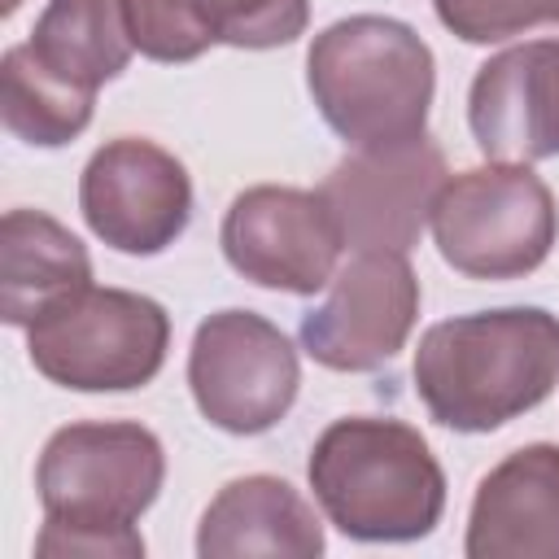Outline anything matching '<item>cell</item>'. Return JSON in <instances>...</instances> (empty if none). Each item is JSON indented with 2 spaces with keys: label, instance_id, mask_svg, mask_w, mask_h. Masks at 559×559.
<instances>
[{
  "label": "cell",
  "instance_id": "cell-1",
  "mask_svg": "<svg viewBox=\"0 0 559 559\" xmlns=\"http://www.w3.org/2000/svg\"><path fill=\"white\" fill-rule=\"evenodd\" d=\"M166 480L162 441L131 419H87L57 428L35 463L44 528L35 555L140 559L135 520L157 502Z\"/></svg>",
  "mask_w": 559,
  "mask_h": 559
},
{
  "label": "cell",
  "instance_id": "cell-2",
  "mask_svg": "<svg viewBox=\"0 0 559 559\" xmlns=\"http://www.w3.org/2000/svg\"><path fill=\"white\" fill-rule=\"evenodd\" d=\"M415 397L450 432H493L559 384V314L542 306L472 310L419 336Z\"/></svg>",
  "mask_w": 559,
  "mask_h": 559
},
{
  "label": "cell",
  "instance_id": "cell-3",
  "mask_svg": "<svg viewBox=\"0 0 559 559\" xmlns=\"http://www.w3.org/2000/svg\"><path fill=\"white\" fill-rule=\"evenodd\" d=\"M306 87L349 148H402L428 135L437 61L415 26L384 13H354L314 35Z\"/></svg>",
  "mask_w": 559,
  "mask_h": 559
},
{
  "label": "cell",
  "instance_id": "cell-4",
  "mask_svg": "<svg viewBox=\"0 0 559 559\" xmlns=\"http://www.w3.org/2000/svg\"><path fill=\"white\" fill-rule=\"evenodd\" d=\"M328 524L354 542H419L441 524L445 472L419 428L380 415L328 424L306 463Z\"/></svg>",
  "mask_w": 559,
  "mask_h": 559
},
{
  "label": "cell",
  "instance_id": "cell-5",
  "mask_svg": "<svg viewBox=\"0 0 559 559\" xmlns=\"http://www.w3.org/2000/svg\"><path fill=\"white\" fill-rule=\"evenodd\" d=\"M170 349V314L131 288H79L26 328L31 367L74 393L144 389Z\"/></svg>",
  "mask_w": 559,
  "mask_h": 559
},
{
  "label": "cell",
  "instance_id": "cell-6",
  "mask_svg": "<svg viewBox=\"0 0 559 559\" xmlns=\"http://www.w3.org/2000/svg\"><path fill=\"white\" fill-rule=\"evenodd\" d=\"M428 227L441 262L459 275L524 280L550 258L559 240V210L533 166L485 162L441 183Z\"/></svg>",
  "mask_w": 559,
  "mask_h": 559
},
{
  "label": "cell",
  "instance_id": "cell-7",
  "mask_svg": "<svg viewBox=\"0 0 559 559\" xmlns=\"http://www.w3.org/2000/svg\"><path fill=\"white\" fill-rule=\"evenodd\" d=\"M188 389L205 424L231 437H258L293 411L301 362L293 341L258 310H218L197 323Z\"/></svg>",
  "mask_w": 559,
  "mask_h": 559
},
{
  "label": "cell",
  "instance_id": "cell-8",
  "mask_svg": "<svg viewBox=\"0 0 559 559\" xmlns=\"http://www.w3.org/2000/svg\"><path fill=\"white\" fill-rule=\"evenodd\" d=\"M223 258L258 288L314 297L332 284L345 236L323 192L258 183L231 197L218 227Z\"/></svg>",
  "mask_w": 559,
  "mask_h": 559
},
{
  "label": "cell",
  "instance_id": "cell-9",
  "mask_svg": "<svg viewBox=\"0 0 559 559\" xmlns=\"http://www.w3.org/2000/svg\"><path fill=\"white\" fill-rule=\"evenodd\" d=\"M79 210L96 240L127 258L170 249L192 218V179L175 153L144 135L105 140L79 179Z\"/></svg>",
  "mask_w": 559,
  "mask_h": 559
},
{
  "label": "cell",
  "instance_id": "cell-10",
  "mask_svg": "<svg viewBox=\"0 0 559 559\" xmlns=\"http://www.w3.org/2000/svg\"><path fill=\"white\" fill-rule=\"evenodd\" d=\"M419 297L406 253H354L336 266L328 297L301 314V349L328 371H380L411 341Z\"/></svg>",
  "mask_w": 559,
  "mask_h": 559
},
{
  "label": "cell",
  "instance_id": "cell-11",
  "mask_svg": "<svg viewBox=\"0 0 559 559\" xmlns=\"http://www.w3.org/2000/svg\"><path fill=\"white\" fill-rule=\"evenodd\" d=\"M445 179V153L424 135L402 148H354L332 166L319 192L341 223L345 249L406 253L419 245Z\"/></svg>",
  "mask_w": 559,
  "mask_h": 559
},
{
  "label": "cell",
  "instance_id": "cell-12",
  "mask_svg": "<svg viewBox=\"0 0 559 559\" xmlns=\"http://www.w3.org/2000/svg\"><path fill=\"white\" fill-rule=\"evenodd\" d=\"M467 127L489 162L559 157V39H528L489 57L467 92Z\"/></svg>",
  "mask_w": 559,
  "mask_h": 559
},
{
  "label": "cell",
  "instance_id": "cell-13",
  "mask_svg": "<svg viewBox=\"0 0 559 559\" xmlns=\"http://www.w3.org/2000/svg\"><path fill=\"white\" fill-rule=\"evenodd\" d=\"M463 555L559 559V445H520L480 476Z\"/></svg>",
  "mask_w": 559,
  "mask_h": 559
},
{
  "label": "cell",
  "instance_id": "cell-14",
  "mask_svg": "<svg viewBox=\"0 0 559 559\" xmlns=\"http://www.w3.org/2000/svg\"><path fill=\"white\" fill-rule=\"evenodd\" d=\"M135 48L148 61H197L205 48H284L310 26V0H131Z\"/></svg>",
  "mask_w": 559,
  "mask_h": 559
},
{
  "label": "cell",
  "instance_id": "cell-15",
  "mask_svg": "<svg viewBox=\"0 0 559 559\" xmlns=\"http://www.w3.org/2000/svg\"><path fill=\"white\" fill-rule=\"evenodd\" d=\"M323 524L314 507L280 476H240L227 480L201 524L197 555L201 559H236V555H280V559H314L323 555Z\"/></svg>",
  "mask_w": 559,
  "mask_h": 559
},
{
  "label": "cell",
  "instance_id": "cell-16",
  "mask_svg": "<svg viewBox=\"0 0 559 559\" xmlns=\"http://www.w3.org/2000/svg\"><path fill=\"white\" fill-rule=\"evenodd\" d=\"M92 284L83 240L44 210H9L0 223V310L9 328H31L48 306Z\"/></svg>",
  "mask_w": 559,
  "mask_h": 559
},
{
  "label": "cell",
  "instance_id": "cell-17",
  "mask_svg": "<svg viewBox=\"0 0 559 559\" xmlns=\"http://www.w3.org/2000/svg\"><path fill=\"white\" fill-rule=\"evenodd\" d=\"M26 48L52 79L96 96L127 70L131 52H140L131 0H48Z\"/></svg>",
  "mask_w": 559,
  "mask_h": 559
},
{
  "label": "cell",
  "instance_id": "cell-18",
  "mask_svg": "<svg viewBox=\"0 0 559 559\" xmlns=\"http://www.w3.org/2000/svg\"><path fill=\"white\" fill-rule=\"evenodd\" d=\"M0 114L4 127L31 144V148H61L70 140H79L92 122V105L96 96H83L74 87H66L61 79H52L26 44H13L0 61Z\"/></svg>",
  "mask_w": 559,
  "mask_h": 559
},
{
  "label": "cell",
  "instance_id": "cell-19",
  "mask_svg": "<svg viewBox=\"0 0 559 559\" xmlns=\"http://www.w3.org/2000/svg\"><path fill=\"white\" fill-rule=\"evenodd\" d=\"M432 9L463 44H502L537 26H559V0H432Z\"/></svg>",
  "mask_w": 559,
  "mask_h": 559
}]
</instances>
